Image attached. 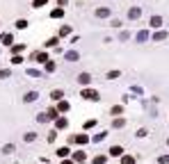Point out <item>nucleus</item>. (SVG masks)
Returning a JSON list of instances; mask_svg holds the SVG:
<instances>
[{
  "label": "nucleus",
  "mask_w": 169,
  "mask_h": 164,
  "mask_svg": "<svg viewBox=\"0 0 169 164\" xmlns=\"http://www.w3.org/2000/svg\"><path fill=\"white\" fill-rule=\"evenodd\" d=\"M96 16H98V18H105V16H110V9L108 7H98L96 9Z\"/></svg>",
  "instance_id": "f257e3e1"
},
{
  "label": "nucleus",
  "mask_w": 169,
  "mask_h": 164,
  "mask_svg": "<svg viewBox=\"0 0 169 164\" xmlns=\"http://www.w3.org/2000/svg\"><path fill=\"white\" fill-rule=\"evenodd\" d=\"M82 96H85V98H89V100H96L98 93H96V91H82Z\"/></svg>",
  "instance_id": "f03ea898"
},
{
  "label": "nucleus",
  "mask_w": 169,
  "mask_h": 164,
  "mask_svg": "<svg viewBox=\"0 0 169 164\" xmlns=\"http://www.w3.org/2000/svg\"><path fill=\"white\" fill-rule=\"evenodd\" d=\"M151 25H153V27H160V25H162V18H160V16H153V18H151Z\"/></svg>",
  "instance_id": "7ed1b4c3"
},
{
  "label": "nucleus",
  "mask_w": 169,
  "mask_h": 164,
  "mask_svg": "<svg viewBox=\"0 0 169 164\" xmlns=\"http://www.w3.org/2000/svg\"><path fill=\"white\" fill-rule=\"evenodd\" d=\"M110 153H112L114 157H119V155H121V146H114V148H112V150H110Z\"/></svg>",
  "instance_id": "20e7f679"
},
{
  "label": "nucleus",
  "mask_w": 169,
  "mask_h": 164,
  "mask_svg": "<svg viewBox=\"0 0 169 164\" xmlns=\"http://www.w3.org/2000/svg\"><path fill=\"white\" fill-rule=\"evenodd\" d=\"M130 18H139V9H137V7L130 9Z\"/></svg>",
  "instance_id": "39448f33"
},
{
  "label": "nucleus",
  "mask_w": 169,
  "mask_h": 164,
  "mask_svg": "<svg viewBox=\"0 0 169 164\" xmlns=\"http://www.w3.org/2000/svg\"><path fill=\"white\" fill-rule=\"evenodd\" d=\"M16 27H19V30H25L27 23H25V21H19V23H16Z\"/></svg>",
  "instance_id": "423d86ee"
},
{
  "label": "nucleus",
  "mask_w": 169,
  "mask_h": 164,
  "mask_svg": "<svg viewBox=\"0 0 169 164\" xmlns=\"http://www.w3.org/2000/svg\"><path fill=\"white\" fill-rule=\"evenodd\" d=\"M78 80H80V82H82V84H87V82H89V75H87V73H85V75H80V78H78Z\"/></svg>",
  "instance_id": "0eeeda50"
},
{
  "label": "nucleus",
  "mask_w": 169,
  "mask_h": 164,
  "mask_svg": "<svg viewBox=\"0 0 169 164\" xmlns=\"http://www.w3.org/2000/svg\"><path fill=\"white\" fill-rule=\"evenodd\" d=\"M124 123H126L124 119H116V121H114V128H121V125H124Z\"/></svg>",
  "instance_id": "6e6552de"
},
{
  "label": "nucleus",
  "mask_w": 169,
  "mask_h": 164,
  "mask_svg": "<svg viewBox=\"0 0 169 164\" xmlns=\"http://www.w3.org/2000/svg\"><path fill=\"white\" fill-rule=\"evenodd\" d=\"M41 5H46V0H34V7H41Z\"/></svg>",
  "instance_id": "1a4fd4ad"
},
{
  "label": "nucleus",
  "mask_w": 169,
  "mask_h": 164,
  "mask_svg": "<svg viewBox=\"0 0 169 164\" xmlns=\"http://www.w3.org/2000/svg\"><path fill=\"white\" fill-rule=\"evenodd\" d=\"M135 160H133V157H124V164H133Z\"/></svg>",
  "instance_id": "9d476101"
}]
</instances>
